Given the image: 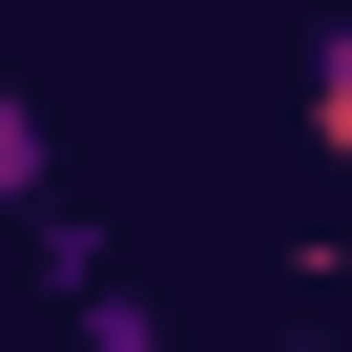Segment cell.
Returning a JSON list of instances; mask_svg holds the SVG:
<instances>
[{"label":"cell","instance_id":"3","mask_svg":"<svg viewBox=\"0 0 352 352\" xmlns=\"http://www.w3.org/2000/svg\"><path fill=\"white\" fill-rule=\"evenodd\" d=\"M331 331H352V290H331Z\"/></svg>","mask_w":352,"mask_h":352},{"label":"cell","instance_id":"2","mask_svg":"<svg viewBox=\"0 0 352 352\" xmlns=\"http://www.w3.org/2000/svg\"><path fill=\"white\" fill-rule=\"evenodd\" d=\"M311 166H352V21H311Z\"/></svg>","mask_w":352,"mask_h":352},{"label":"cell","instance_id":"1","mask_svg":"<svg viewBox=\"0 0 352 352\" xmlns=\"http://www.w3.org/2000/svg\"><path fill=\"white\" fill-rule=\"evenodd\" d=\"M42 187H63V124H42L21 83H0V208H42Z\"/></svg>","mask_w":352,"mask_h":352}]
</instances>
